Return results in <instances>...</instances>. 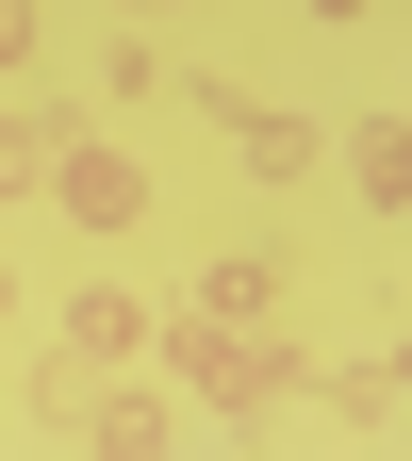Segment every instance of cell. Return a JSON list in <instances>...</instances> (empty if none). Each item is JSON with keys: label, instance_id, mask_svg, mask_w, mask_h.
<instances>
[{"label": "cell", "instance_id": "cell-1", "mask_svg": "<svg viewBox=\"0 0 412 461\" xmlns=\"http://www.w3.org/2000/svg\"><path fill=\"white\" fill-rule=\"evenodd\" d=\"M50 198H67L83 230H133V214H149V182H133V149H99V132H67V165H50Z\"/></svg>", "mask_w": 412, "mask_h": 461}, {"label": "cell", "instance_id": "cell-7", "mask_svg": "<svg viewBox=\"0 0 412 461\" xmlns=\"http://www.w3.org/2000/svg\"><path fill=\"white\" fill-rule=\"evenodd\" d=\"M83 445H165V395H83Z\"/></svg>", "mask_w": 412, "mask_h": 461}, {"label": "cell", "instance_id": "cell-2", "mask_svg": "<svg viewBox=\"0 0 412 461\" xmlns=\"http://www.w3.org/2000/svg\"><path fill=\"white\" fill-rule=\"evenodd\" d=\"M182 363H198V395H215V412H248V395H280V346H248L231 313H198V330H182Z\"/></svg>", "mask_w": 412, "mask_h": 461}, {"label": "cell", "instance_id": "cell-11", "mask_svg": "<svg viewBox=\"0 0 412 461\" xmlns=\"http://www.w3.org/2000/svg\"><path fill=\"white\" fill-rule=\"evenodd\" d=\"M133 17H165V0H133Z\"/></svg>", "mask_w": 412, "mask_h": 461}, {"label": "cell", "instance_id": "cell-8", "mask_svg": "<svg viewBox=\"0 0 412 461\" xmlns=\"http://www.w3.org/2000/svg\"><path fill=\"white\" fill-rule=\"evenodd\" d=\"M50 50V0H0V67H33Z\"/></svg>", "mask_w": 412, "mask_h": 461}, {"label": "cell", "instance_id": "cell-3", "mask_svg": "<svg viewBox=\"0 0 412 461\" xmlns=\"http://www.w3.org/2000/svg\"><path fill=\"white\" fill-rule=\"evenodd\" d=\"M215 115H231V149H248L264 182H314V165H330V132H314V115H280V99H215Z\"/></svg>", "mask_w": 412, "mask_h": 461}, {"label": "cell", "instance_id": "cell-5", "mask_svg": "<svg viewBox=\"0 0 412 461\" xmlns=\"http://www.w3.org/2000/svg\"><path fill=\"white\" fill-rule=\"evenodd\" d=\"M330 165H346L380 214H412V132H396V115H380V132H330Z\"/></svg>", "mask_w": 412, "mask_h": 461}, {"label": "cell", "instance_id": "cell-6", "mask_svg": "<svg viewBox=\"0 0 412 461\" xmlns=\"http://www.w3.org/2000/svg\"><path fill=\"white\" fill-rule=\"evenodd\" d=\"M67 346H99V363H133V346H165L133 297H115V280H83V297H67Z\"/></svg>", "mask_w": 412, "mask_h": 461}, {"label": "cell", "instance_id": "cell-10", "mask_svg": "<svg viewBox=\"0 0 412 461\" xmlns=\"http://www.w3.org/2000/svg\"><path fill=\"white\" fill-rule=\"evenodd\" d=\"M0 313H17V280H0Z\"/></svg>", "mask_w": 412, "mask_h": 461}, {"label": "cell", "instance_id": "cell-9", "mask_svg": "<svg viewBox=\"0 0 412 461\" xmlns=\"http://www.w3.org/2000/svg\"><path fill=\"white\" fill-rule=\"evenodd\" d=\"M314 17H363V0H314Z\"/></svg>", "mask_w": 412, "mask_h": 461}, {"label": "cell", "instance_id": "cell-12", "mask_svg": "<svg viewBox=\"0 0 412 461\" xmlns=\"http://www.w3.org/2000/svg\"><path fill=\"white\" fill-rule=\"evenodd\" d=\"M396 132H412V115H396Z\"/></svg>", "mask_w": 412, "mask_h": 461}, {"label": "cell", "instance_id": "cell-4", "mask_svg": "<svg viewBox=\"0 0 412 461\" xmlns=\"http://www.w3.org/2000/svg\"><path fill=\"white\" fill-rule=\"evenodd\" d=\"M67 132H83V99H33V115H0V198H50Z\"/></svg>", "mask_w": 412, "mask_h": 461}]
</instances>
